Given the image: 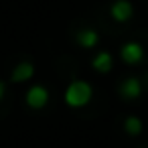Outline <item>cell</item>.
I'll use <instances>...</instances> for the list:
<instances>
[{
    "label": "cell",
    "mask_w": 148,
    "mask_h": 148,
    "mask_svg": "<svg viewBox=\"0 0 148 148\" xmlns=\"http://www.w3.org/2000/svg\"><path fill=\"white\" fill-rule=\"evenodd\" d=\"M91 97H93L91 85L87 81H81V79L71 81L69 87L65 89V103L69 108H83L91 101Z\"/></svg>",
    "instance_id": "cell-1"
},
{
    "label": "cell",
    "mask_w": 148,
    "mask_h": 148,
    "mask_svg": "<svg viewBox=\"0 0 148 148\" xmlns=\"http://www.w3.org/2000/svg\"><path fill=\"white\" fill-rule=\"evenodd\" d=\"M120 57H122L124 63H128V65H136V63H140V61L144 59V49H142L140 43L130 41V43L122 45V49H120Z\"/></svg>",
    "instance_id": "cell-2"
},
{
    "label": "cell",
    "mask_w": 148,
    "mask_h": 148,
    "mask_svg": "<svg viewBox=\"0 0 148 148\" xmlns=\"http://www.w3.org/2000/svg\"><path fill=\"white\" fill-rule=\"evenodd\" d=\"M47 101H49V91H47L43 85H33V87L27 91V103H29L33 110L45 108Z\"/></svg>",
    "instance_id": "cell-3"
},
{
    "label": "cell",
    "mask_w": 148,
    "mask_h": 148,
    "mask_svg": "<svg viewBox=\"0 0 148 148\" xmlns=\"http://www.w3.org/2000/svg\"><path fill=\"white\" fill-rule=\"evenodd\" d=\"M110 14H112V18L116 23H126V21L132 18L134 8H132V4L128 2V0H116V2L112 4V8H110Z\"/></svg>",
    "instance_id": "cell-4"
},
{
    "label": "cell",
    "mask_w": 148,
    "mask_h": 148,
    "mask_svg": "<svg viewBox=\"0 0 148 148\" xmlns=\"http://www.w3.org/2000/svg\"><path fill=\"white\" fill-rule=\"evenodd\" d=\"M120 93H122L124 99H136V97H140V93H142V83H140V79H138V77H128V79H124L122 85H120Z\"/></svg>",
    "instance_id": "cell-5"
},
{
    "label": "cell",
    "mask_w": 148,
    "mask_h": 148,
    "mask_svg": "<svg viewBox=\"0 0 148 148\" xmlns=\"http://www.w3.org/2000/svg\"><path fill=\"white\" fill-rule=\"evenodd\" d=\"M112 65H114V59H112V55H110L108 51L97 53V55L93 57V61H91V67H93L97 73H108V71L112 69Z\"/></svg>",
    "instance_id": "cell-6"
},
{
    "label": "cell",
    "mask_w": 148,
    "mask_h": 148,
    "mask_svg": "<svg viewBox=\"0 0 148 148\" xmlns=\"http://www.w3.org/2000/svg\"><path fill=\"white\" fill-rule=\"evenodd\" d=\"M97 41H99V37H97V33L91 31V29H85V31H81V33L77 35V43H79L81 47H85V49L95 47Z\"/></svg>",
    "instance_id": "cell-7"
},
{
    "label": "cell",
    "mask_w": 148,
    "mask_h": 148,
    "mask_svg": "<svg viewBox=\"0 0 148 148\" xmlns=\"http://www.w3.org/2000/svg\"><path fill=\"white\" fill-rule=\"evenodd\" d=\"M33 73H35V67H33L31 63H21V65L14 67L12 79H14V81H27V79L33 77Z\"/></svg>",
    "instance_id": "cell-8"
},
{
    "label": "cell",
    "mask_w": 148,
    "mask_h": 148,
    "mask_svg": "<svg viewBox=\"0 0 148 148\" xmlns=\"http://www.w3.org/2000/svg\"><path fill=\"white\" fill-rule=\"evenodd\" d=\"M124 130H126V134H130V136H138V134L142 132V122H140V118L128 116V118L124 120Z\"/></svg>",
    "instance_id": "cell-9"
},
{
    "label": "cell",
    "mask_w": 148,
    "mask_h": 148,
    "mask_svg": "<svg viewBox=\"0 0 148 148\" xmlns=\"http://www.w3.org/2000/svg\"><path fill=\"white\" fill-rule=\"evenodd\" d=\"M4 89H6V87H4V83H2V81H0V99H2V97H4Z\"/></svg>",
    "instance_id": "cell-10"
},
{
    "label": "cell",
    "mask_w": 148,
    "mask_h": 148,
    "mask_svg": "<svg viewBox=\"0 0 148 148\" xmlns=\"http://www.w3.org/2000/svg\"><path fill=\"white\" fill-rule=\"evenodd\" d=\"M146 77H148V75H146Z\"/></svg>",
    "instance_id": "cell-11"
}]
</instances>
